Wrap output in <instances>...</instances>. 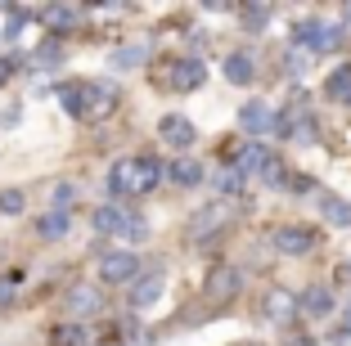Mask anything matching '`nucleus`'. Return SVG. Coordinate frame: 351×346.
<instances>
[{
  "instance_id": "f257e3e1",
  "label": "nucleus",
  "mask_w": 351,
  "mask_h": 346,
  "mask_svg": "<svg viewBox=\"0 0 351 346\" xmlns=\"http://www.w3.org/2000/svg\"><path fill=\"white\" fill-rule=\"evenodd\" d=\"M158 180H162V162H158V158H122V162L108 171V189H113L117 198L149 194Z\"/></svg>"
},
{
  "instance_id": "f03ea898",
  "label": "nucleus",
  "mask_w": 351,
  "mask_h": 346,
  "mask_svg": "<svg viewBox=\"0 0 351 346\" xmlns=\"http://www.w3.org/2000/svg\"><path fill=\"white\" fill-rule=\"evenodd\" d=\"M117 90L108 82H82V86H63V108L73 117H104L113 112Z\"/></svg>"
},
{
  "instance_id": "7ed1b4c3",
  "label": "nucleus",
  "mask_w": 351,
  "mask_h": 346,
  "mask_svg": "<svg viewBox=\"0 0 351 346\" xmlns=\"http://www.w3.org/2000/svg\"><path fill=\"white\" fill-rule=\"evenodd\" d=\"M95 230H99V234H113V238H131V243L145 238V221L122 212V207H99V212H95Z\"/></svg>"
},
{
  "instance_id": "20e7f679",
  "label": "nucleus",
  "mask_w": 351,
  "mask_h": 346,
  "mask_svg": "<svg viewBox=\"0 0 351 346\" xmlns=\"http://www.w3.org/2000/svg\"><path fill=\"white\" fill-rule=\"evenodd\" d=\"M298 41L306 45L311 54H329V50H338V45H342V27H333V23H302Z\"/></svg>"
},
{
  "instance_id": "39448f33",
  "label": "nucleus",
  "mask_w": 351,
  "mask_h": 346,
  "mask_svg": "<svg viewBox=\"0 0 351 346\" xmlns=\"http://www.w3.org/2000/svg\"><path fill=\"white\" fill-rule=\"evenodd\" d=\"M270 243H275L284 256H306L311 247H315V234H311L306 225H279Z\"/></svg>"
},
{
  "instance_id": "423d86ee",
  "label": "nucleus",
  "mask_w": 351,
  "mask_h": 346,
  "mask_svg": "<svg viewBox=\"0 0 351 346\" xmlns=\"http://www.w3.org/2000/svg\"><path fill=\"white\" fill-rule=\"evenodd\" d=\"M140 275V261H135L131 252H108L99 261V279L104 284H126V279Z\"/></svg>"
},
{
  "instance_id": "0eeeda50",
  "label": "nucleus",
  "mask_w": 351,
  "mask_h": 346,
  "mask_svg": "<svg viewBox=\"0 0 351 346\" xmlns=\"http://www.w3.org/2000/svg\"><path fill=\"white\" fill-rule=\"evenodd\" d=\"M158 135H162L171 149H189V144L198 140V131H194V122L189 117H180V112H167L162 122H158Z\"/></svg>"
},
{
  "instance_id": "6e6552de",
  "label": "nucleus",
  "mask_w": 351,
  "mask_h": 346,
  "mask_svg": "<svg viewBox=\"0 0 351 346\" xmlns=\"http://www.w3.org/2000/svg\"><path fill=\"white\" fill-rule=\"evenodd\" d=\"M239 122H243V131H252V135H270L279 126V117L270 112V103H243Z\"/></svg>"
},
{
  "instance_id": "1a4fd4ad",
  "label": "nucleus",
  "mask_w": 351,
  "mask_h": 346,
  "mask_svg": "<svg viewBox=\"0 0 351 346\" xmlns=\"http://www.w3.org/2000/svg\"><path fill=\"white\" fill-rule=\"evenodd\" d=\"M203 77H207V68H203L198 59H176L167 82H171L176 90H198V86H203Z\"/></svg>"
},
{
  "instance_id": "9d476101",
  "label": "nucleus",
  "mask_w": 351,
  "mask_h": 346,
  "mask_svg": "<svg viewBox=\"0 0 351 346\" xmlns=\"http://www.w3.org/2000/svg\"><path fill=\"white\" fill-rule=\"evenodd\" d=\"M270 166H275V162H270V149H266V144H243V149H239V158H234V171L239 175H252V171H270Z\"/></svg>"
},
{
  "instance_id": "9b49d317",
  "label": "nucleus",
  "mask_w": 351,
  "mask_h": 346,
  "mask_svg": "<svg viewBox=\"0 0 351 346\" xmlns=\"http://www.w3.org/2000/svg\"><path fill=\"white\" fill-rule=\"evenodd\" d=\"M252 77H257V63H252V54H230V59H226V82L248 86Z\"/></svg>"
},
{
  "instance_id": "f8f14e48",
  "label": "nucleus",
  "mask_w": 351,
  "mask_h": 346,
  "mask_svg": "<svg viewBox=\"0 0 351 346\" xmlns=\"http://www.w3.org/2000/svg\"><path fill=\"white\" fill-rule=\"evenodd\" d=\"M54 346H90V328L82 319H68V324L54 328Z\"/></svg>"
},
{
  "instance_id": "ddd939ff",
  "label": "nucleus",
  "mask_w": 351,
  "mask_h": 346,
  "mask_svg": "<svg viewBox=\"0 0 351 346\" xmlns=\"http://www.w3.org/2000/svg\"><path fill=\"white\" fill-rule=\"evenodd\" d=\"M266 315L270 319H293V315H298V297L284 293V288H275V293L266 297Z\"/></svg>"
},
{
  "instance_id": "4468645a",
  "label": "nucleus",
  "mask_w": 351,
  "mask_h": 346,
  "mask_svg": "<svg viewBox=\"0 0 351 346\" xmlns=\"http://www.w3.org/2000/svg\"><path fill=\"white\" fill-rule=\"evenodd\" d=\"M158 297H162V275H145L140 284L131 288V301L140 306V310H145V306H154Z\"/></svg>"
},
{
  "instance_id": "2eb2a0df",
  "label": "nucleus",
  "mask_w": 351,
  "mask_h": 346,
  "mask_svg": "<svg viewBox=\"0 0 351 346\" xmlns=\"http://www.w3.org/2000/svg\"><path fill=\"white\" fill-rule=\"evenodd\" d=\"M320 212L329 225H351V203L347 198H333V194H320Z\"/></svg>"
},
{
  "instance_id": "dca6fc26",
  "label": "nucleus",
  "mask_w": 351,
  "mask_h": 346,
  "mask_svg": "<svg viewBox=\"0 0 351 346\" xmlns=\"http://www.w3.org/2000/svg\"><path fill=\"white\" fill-rule=\"evenodd\" d=\"M302 310H306V315H329L333 310V293L329 288H306V293H302Z\"/></svg>"
},
{
  "instance_id": "f3484780",
  "label": "nucleus",
  "mask_w": 351,
  "mask_h": 346,
  "mask_svg": "<svg viewBox=\"0 0 351 346\" xmlns=\"http://www.w3.org/2000/svg\"><path fill=\"white\" fill-rule=\"evenodd\" d=\"M68 310H73V315H95V310H99V293H95V288H73V293H68Z\"/></svg>"
},
{
  "instance_id": "a211bd4d",
  "label": "nucleus",
  "mask_w": 351,
  "mask_h": 346,
  "mask_svg": "<svg viewBox=\"0 0 351 346\" xmlns=\"http://www.w3.org/2000/svg\"><path fill=\"white\" fill-rule=\"evenodd\" d=\"M77 18H82V10H68V5H50V10H45V27H50V32L77 27Z\"/></svg>"
},
{
  "instance_id": "6ab92c4d",
  "label": "nucleus",
  "mask_w": 351,
  "mask_h": 346,
  "mask_svg": "<svg viewBox=\"0 0 351 346\" xmlns=\"http://www.w3.org/2000/svg\"><path fill=\"white\" fill-rule=\"evenodd\" d=\"M324 90H329V99L351 103V68H338V72L329 77V86H324Z\"/></svg>"
},
{
  "instance_id": "aec40b11",
  "label": "nucleus",
  "mask_w": 351,
  "mask_h": 346,
  "mask_svg": "<svg viewBox=\"0 0 351 346\" xmlns=\"http://www.w3.org/2000/svg\"><path fill=\"white\" fill-rule=\"evenodd\" d=\"M207 293H212V297H234L239 293V270H217Z\"/></svg>"
},
{
  "instance_id": "412c9836",
  "label": "nucleus",
  "mask_w": 351,
  "mask_h": 346,
  "mask_svg": "<svg viewBox=\"0 0 351 346\" xmlns=\"http://www.w3.org/2000/svg\"><path fill=\"white\" fill-rule=\"evenodd\" d=\"M41 238H63L68 234V212H50V216H41Z\"/></svg>"
},
{
  "instance_id": "4be33fe9",
  "label": "nucleus",
  "mask_w": 351,
  "mask_h": 346,
  "mask_svg": "<svg viewBox=\"0 0 351 346\" xmlns=\"http://www.w3.org/2000/svg\"><path fill=\"white\" fill-rule=\"evenodd\" d=\"M171 180L189 189V184H198V180H203V166H198V162H176V166H171Z\"/></svg>"
},
{
  "instance_id": "5701e85b",
  "label": "nucleus",
  "mask_w": 351,
  "mask_h": 346,
  "mask_svg": "<svg viewBox=\"0 0 351 346\" xmlns=\"http://www.w3.org/2000/svg\"><path fill=\"white\" fill-rule=\"evenodd\" d=\"M221 221H226V212H221V207H203V216L194 221V234H207V230H217Z\"/></svg>"
},
{
  "instance_id": "b1692460",
  "label": "nucleus",
  "mask_w": 351,
  "mask_h": 346,
  "mask_svg": "<svg viewBox=\"0 0 351 346\" xmlns=\"http://www.w3.org/2000/svg\"><path fill=\"white\" fill-rule=\"evenodd\" d=\"M135 63H145V45H126L113 54V68H135Z\"/></svg>"
},
{
  "instance_id": "393cba45",
  "label": "nucleus",
  "mask_w": 351,
  "mask_h": 346,
  "mask_svg": "<svg viewBox=\"0 0 351 346\" xmlns=\"http://www.w3.org/2000/svg\"><path fill=\"white\" fill-rule=\"evenodd\" d=\"M23 212V194L19 189H5V194H0V216H19Z\"/></svg>"
},
{
  "instance_id": "a878e982",
  "label": "nucleus",
  "mask_w": 351,
  "mask_h": 346,
  "mask_svg": "<svg viewBox=\"0 0 351 346\" xmlns=\"http://www.w3.org/2000/svg\"><path fill=\"white\" fill-rule=\"evenodd\" d=\"M217 184H221V194H234V189H239V171H234V166H230V171H221Z\"/></svg>"
},
{
  "instance_id": "bb28decb",
  "label": "nucleus",
  "mask_w": 351,
  "mask_h": 346,
  "mask_svg": "<svg viewBox=\"0 0 351 346\" xmlns=\"http://www.w3.org/2000/svg\"><path fill=\"white\" fill-rule=\"evenodd\" d=\"M243 18H248L252 27H261V23L270 18V10H266V5H248V10H243Z\"/></svg>"
},
{
  "instance_id": "cd10ccee",
  "label": "nucleus",
  "mask_w": 351,
  "mask_h": 346,
  "mask_svg": "<svg viewBox=\"0 0 351 346\" xmlns=\"http://www.w3.org/2000/svg\"><path fill=\"white\" fill-rule=\"evenodd\" d=\"M14 293H19V288H14V279H0V306L14 301Z\"/></svg>"
},
{
  "instance_id": "c85d7f7f",
  "label": "nucleus",
  "mask_w": 351,
  "mask_h": 346,
  "mask_svg": "<svg viewBox=\"0 0 351 346\" xmlns=\"http://www.w3.org/2000/svg\"><path fill=\"white\" fill-rule=\"evenodd\" d=\"M338 337H351V306H347V319H342V328H338Z\"/></svg>"
},
{
  "instance_id": "c756f323",
  "label": "nucleus",
  "mask_w": 351,
  "mask_h": 346,
  "mask_svg": "<svg viewBox=\"0 0 351 346\" xmlns=\"http://www.w3.org/2000/svg\"><path fill=\"white\" fill-rule=\"evenodd\" d=\"M10 72H14V63H10V59H0V82H5Z\"/></svg>"
}]
</instances>
